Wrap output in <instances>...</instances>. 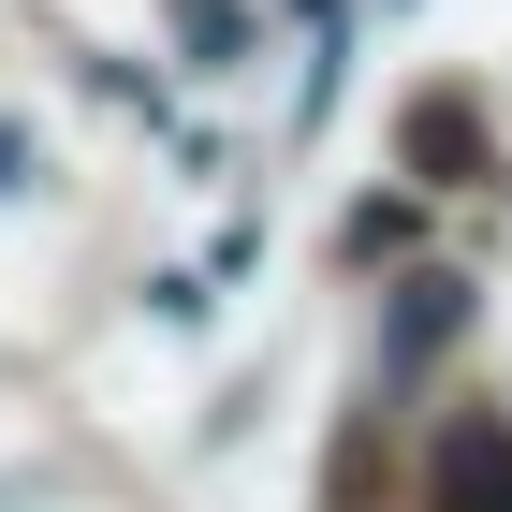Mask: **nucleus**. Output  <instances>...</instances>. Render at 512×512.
<instances>
[{
    "mask_svg": "<svg viewBox=\"0 0 512 512\" xmlns=\"http://www.w3.org/2000/svg\"><path fill=\"white\" fill-rule=\"evenodd\" d=\"M425 512H512V439L469 425L454 454H439V498H425Z\"/></svg>",
    "mask_w": 512,
    "mask_h": 512,
    "instance_id": "1",
    "label": "nucleus"
},
{
    "mask_svg": "<svg viewBox=\"0 0 512 512\" xmlns=\"http://www.w3.org/2000/svg\"><path fill=\"white\" fill-rule=\"evenodd\" d=\"M439 337H454V278H425V293H410V322H395V352H439Z\"/></svg>",
    "mask_w": 512,
    "mask_h": 512,
    "instance_id": "2",
    "label": "nucleus"
},
{
    "mask_svg": "<svg viewBox=\"0 0 512 512\" xmlns=\"http://www.w3.org/2000/svg\"><path fill=\"white\" fill-rule=\"evenodd\" d=\"M176 30H191V59H235V44H249V30H235V0H176Z\"/></svg>",
    "mask_w": 512,
    "mask_h": 512,
    "instance_id": "3",
    "label": "nucleus"
}]
</instances>
